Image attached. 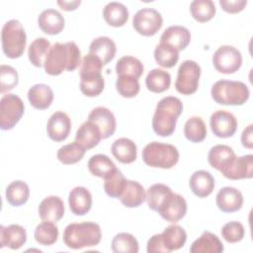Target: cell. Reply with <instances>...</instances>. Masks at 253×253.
Segmentation results:
<instances>
[{"instance_id":"cell-28","label":"cell","mask_w":253,"mask_h":253,"mask_svg":"<svg viewBox=\"0 0 253 253\" xmlns=\"http://www.w3.org/2000/svg\"><path fill=\"white\" fill-rule=\"evenodd\" d=\"M224 249L220 239L210 231H204L202 235L196 239L191 247V253H220Z\"/></svg>"},{"instance_id":"cell-16","label":"cell","mask_w":253,"mask_h":253,"mask_svg":"<svg viewBox=\"0 0 253 253\" xmlns=\"http://www.w3.org/2000/svg\"><path fill=\"white\" fill-rule=\"evenodd\" d=\"M215 202L221 211L234 212L242 208L243 196L236 188L223 187L217 192Z\"/></svg>"},{"instance_id":"cell-8","label":"cell","mask_w":253,"mask_h":253,"mask_svg":"<svg viewBox=\"0 0 253 253\" xmlns=\"http://www.w3.org/2000/svg\"><path fill=\"white\" fill-rule=\"evenodd\" d=\"M201 67L194 60H185L178 68L175 82L176 90L183 95L194 94L199 87Z\"/></svg>"},{"instance_id":"cell-51","label":"cell","mask_w":253,"mask_h":253,"mask_svg":"<svg viewBox=\"0 0 253 253\" xmlns=\"http://www.w3.org/2000/svg\"><path fill=\"white\" fill-rule=\"evenodd\" d=\"M146 250H147L148 253H157V252L168 253L165 246L163 245L160 233L159 234H154L153 236H151L148 239Z\"/></svg>"},{"instance_id":"cell-23","label":"cell","mask_w":253,"mask_h":253,"mask_svg":"<svg viewBox=\"0 0 253 253\" xmlns=\"http://www.w3.org/2000/svg\"><path fill=\"white\" fill-rule=\"evenodd\" d=\"M117 47L115 42L108 37H99L92 41L89 53L97 56L104 65L108 64L116 55Z\"/></svg>"},{"instance_id":"cell-12","label":"cell","mask_w":253,"mask_h":253,"mask_svg":"<svg viewBox=\"0 0 253 253\" xmlns=\"http://www.w3.org/2000/svg\"><path fill=\"white\" fill-rule=\"evenodd\" d=\"M210 126L213 134L220 138L232 136L237 129V120L233 114L225 110H218L211 114Z\"/></svg>"},{"instance_id":"cell-11","label":"cell","mask_w":253,"mask_h":253,"mask_svg":"<svg viewBox=\"0 0 253 253\" xmlns=\"http://www.w3.org/2000/svg\"><path fill=\"white\" fill-rule=\"evenodd\" d=\"M157 212L163 219L169 222H177L187 212V202L183 196L171 192L160 205Z\"/></svg>"},{"instance_id":"cell-14","label":"cell","mask_w":253,"mask_h":253,"mask_svg":"<svg viewBox=\"0 0 253 253\" xmlns=\"http://www.w3.org/2000/svg\"><path fill=\"white\" fill-rule=\"evenodd\" d=\"M71 129V121L66 113L58 111L53 113L48 119L46 132L53 141H63L69 135Z\"/></svg>"},{"instance_id":"cell-39","label":"cell","mask_w":253,"mask_h":253,"mask_svg":"<svg viewBox=\"0 0 253 253\" xmlns=\"http://www.w3.org/2000/svg\"><path fill=\"white\" fill-rule=\"evenodd\" d=\"M184 134L191 142H202L207 136V127L203 119L196 116L190 118L184 126Z\"/></svg>"},{"instance_id":"cell-48","label":"cell","mask_w":253,"mask_h":253,"mask_svg":"<svg viewBox=\"0 0 253 253\" xmlns=\"http://www.w3.org/2000/svg\"><path fill=\"white\" fill-rule=\"evenodd\" d=\"M245 229L239 221H229L221 228V236L229 243H236L243 239Z\"/></svg>"},{"instance_id":"cell-15","label":"cell","mask_w":253,"mask_h":253,"mask_svg":"<svg viewBox=\"0 0 253 253\" xmlns=\"http://www.w3.org/2000/svg\"><path fill=\"white\" fill-rule=\"evenodd\" d=\"M88 121L92 122L99 127L102 138H108L116 131V118L114 114L105 107L94 108L88 116Z\"/></svg>"},{"instance_id":"cell-5","label":"cell","mask_w":253,"mask_h":253,"mask_svg":"<svg viewBox=\"0 0 253 253\" xmlns=\"http://www.w3.org/2000/svg\"><path fill=\"white\" fill-rule=\"evenodd\" d=\"M142 160L150 167L170 169L177 164L179 151L172 144L152 141L143 148Z\"/></svg>"},{"instance_id":"cell-34","label":"cell","mask_w":253,"mask_h":253,"mask_svg":"<svg viewBox=\"0 0 253 253\" xmlns=\"http://www.w3.org/2000/svg\"><path fill=\"white\" fill-rule=\"evenodd\" d=\"M88 169L92 175L105 179L111 175L117 167L112 159L107 155L96 154L89 159Z\"/></svg>"},{"instance_id":"cell-32","label":"cell","mask_w":253,"mask_h":253,"mask_svg":"<svg viewBox=\"0 0 253 253\" xmlns=\"http://www.w3.org/2000/svg\"><path fill=\"white\" fill-rule=\"evenodd\" d=\"M171 84L170 74L160 68L150 70L145 78V85L150 92L162 93L169 89Z\"/></svg>"},{"instance_id":"cell-13","label":"cell","mask_w":253,"mask_h":253,"mask_svg":"<svg viewBox=\"0 0 253 253\" xmlns=\"http://www.w3.org/2000/svg\"><path fill=\"white\" fill-rule=\"evenodd\" d=\"M229 180L251 179L253 177V155L235 157L228 166L220 171Z\"/></svg>"},{"instance_id":"cell-20","label":"cell","mask_w":253,"mask_h":253,"mask_svg":"<svg viewBox=\"0 0 253 253\" xmlns=\"http://www.w3.org/2000/svg\"><path fill=\"white\" fill-rule=\"evenodd\" d=\"M70 211L75 215L86 214L92 207V195L85 187H75L68 196Z\"/></svg>"},{"instance_id":"cell-27","label":"cell","mask_w":253,"mask_h":253,"mask_svg":"<svg viewBox=\"0 0 253 253\" xmlns=\"http://www.w3.org/2000/svg\"><path fill=\"white\" fill-rule=\"evenodd\" d=\"M28 99L35 109L45 110L53 101V92L46 84H36L29 89Z\"/></svg>"},{"instance_id":"cell-47","label":"cell","mask_w":253,"mask_h":253,"mask_svg":"<svg viewBox=\"0 0 253 253\" xmlns=\"http://www.w3.org/2000/svg\"><path fill=\"white\" fill-rule=\"evenodd\" d=\"M19 75L17 70L10 66L2 64L0 66V92L3 94L12 90L18 85Z\"/></svg>"},{"instance_id":"cell-4","label":"cell","mask_w":253,"mask_h":253,"mask_svg":"<svg viewBox=\"0 0 253 253\" xmlns=\"http://www.w3.org/2000/svg\"><path fill=\"white\" fill-rule=\"evenodd\" d=\"M213 101L220 105L240 106L249 99V89L247 85L241 81L218 80L211 90Z\"/></svg>"},{"instance_id":"cell-21","label":"cell","mask_w":253,"mask_h":253,"mask_svg":"<svg viewBox=\"0 0 253 253\" xmlns=\"http://www.w3.org/2000/svg\"><path fill=\"white\" fill-rule=\"evenodd\" d=\"M189 186L194 195L199 198H206L213 191L214 179L210 172L206 170H198L190 177Z\"/></svg>"},{"instance_id":"cell-44","label":"cell","mask_w":253,"mask_h":253,"mask_svg":"<svg viewBox=\"0 0 253 253\" xmlns=\"http://www.w3.org/2000/svg\"><path fill=\"white\" fill-rule=\"evenodd\" d=\"M104 180V190L106 194L111 198L120 199L126 182V179L124 177L123 173L117 168Z\"/></svg>"},{"instance_id":"cell-35","label":"cell","mask_w":253,"mask_h":253,"mask_svg":"<svg viewBox=\"0 0 253 253\" xmlns=\"http://www.w3.org/2000/svg\"><path fill=\"white\" fill-rule=\"evenodd\" d=\"M144 67L141 61L133 56L126 55L121 57L116 64L118 76H129L138 79L143 73Z\"/></svg>"},{"instance_id":"cell-7","label":"cell","mask_w":253,"mask_h":253,"mask_svg":"<svg viewBox=\"0 0 253 253\" xmlns=\"http://www.w3.org/2000/svg\"><path fill=\"white\" fill-rule=\"evenodd\" d=\"M25 106L22 99L15 94H6L0 100V127L12 129L24 115Z\"/></svg>"},{"instance_id":"cell-45","label":"cell","mask_w":253,"mask_h":253,"mask_svg":"<svg viewBox=\"0 0 253 253\" xmlns=\"http://www.w3.org/2000/svg\"><path fill=\"white\" fill-rule=\"evenodd\" d=\"M171 192L172 190L164 184L157 183V184L151 185L146 192V200H147V205L149 209L157 211L160 205L164 201V199Z\"/></svg>"},{"instance_id":"cell-2","label":"cell","mask_w":253,"mask_h":253,"mask_svg":"<svg viewBox=\"0 0 253 253\" xmlns=\"http://www.w3.org/2000/svg\"><path fill=\"white\" fill-rule=\"evenodd\" d=\"M183 112L181 100L174 96L162 98L156 105L152 118V128L160 136L171 135L175 128L179 116Z\"/></svg>"},{"instance_id":"cell-37","label":"cell","mask_w":253,"mask_h":253,"mask_svg":"<svg viewBox=\"0 0 253 253\" xmlns=\"http://www.w3.org/2000/svg\"><path fill=\"white\" fill-rule=\"evenodd\" d=\"M50 46V42L44 38H38L32 42L28 49V56L31 63L36 67H42Z\"/></svg>"},{"instance_id":"cell-18","label":"cell","mask_w":253,"mask_h":253,"mask_svg":"<svg viewBox=\"0 0 253 253\" xmlns=\"http://www.w3.org/2000/svg\"><path fill=\"white\" fill-rule=\"evenodd\" d=\"M191 42L190 31L183 26H171L167 28L160 37V42L167 43L180 51L185 49Z\"/></svg>"},{"instance_id":"cell-19","label":"cell","mask_w":253,"mask_h":253,"mask_svg":"<svg viewBox=\"0 0 253 253\" xmlns=\"http://www.w3.org/2000/svg\"><path fill=\"white\" fill-rule=\"evenodd\" d=\"M39 215L43 221L56 222L64 215L63 201L57 196L44 198L39 206Z\"/></svg>"},{"instance_id":"cell-10","label":"cell","mask_w":253,"mask_h":253,"mask_svg":"<svg viewBox=\"0 0 253 253\" xmlns=\"http://www.w3.org/2000/svg\"><path fill=\"white\" fill-rule=\"evenodd\" d=\"M163 19L161 14L152 8L138 10L132 19L134 30L141 36H154L162 27Z\"/></svg>"},{"instance_id":"cell-9","label":"cell","mask_w":253,"mask_h":253,"mask_svg":"<svg viewBox=\"0 0 253 253\" xmlns=\"http://www.w3.org/2000/svg\"><path fill=\"white\" fill-rule=\"evenodd\" d=\"M212 64L216 71L223 74H232L241 67L242 55L234 46L221 45L212 55Z\"/></svg>"},{"instance_id":"cell-46","label":"cell","mask_w":253,"mask_h":253,"mask_svg":"<svg viewBox=\"0 0 253 253\" xmlns=\"http://www.w3.org/2000/svg\"><path fill=\"white\" fill-rule=\"evenodd\" d=\"M116 88L119 94L125 98H133L139 92L138 79L129 76H118Z\"/></svg>"},{"instance_id":"cell-24","label":"cell","mask_w":253,"mask_h":253,"mask_svg":"<svg viewBox=\"0 0 253 253\" xmlns=\"http://www.w3.org/2000/svg\"><path fill=\"white\" fill-rule=\"evenodd\" d=\"M101 139L102 134L99 127L88 120L79 126L75 134V141L81 144L86 150L98 145Z\"/></svg>"},{"instance_id":"cell-25","label":"cell","mask_w":253,"mask_h":253,"mask_svg":"<svg viewBox=\"0 0 253 253\" xmlns=\"http://www.w3.org/2000/svg\"><path fill=\"white\" fill-rule=\"evenodd\" d=\"M111 150L114 157L121 163L129 164L136 159L137 147L129 138L121 137L116 139L112 144Z\"/></svg>"},{"instance_id":"cell-31","label":"cell","mask_w":253,"mask_h":253,"mask_svg":"<svg viewBox=\"0 0 253 253\" xmlns=\"http://www.w3.org/2000/svg\"><path fill=\"white\" fill-rule=\"evenodd\" d=\"M103 17L107 24L119 28L127 22L128 10L123 3L110 2L103 9Z\"/></svg>"},{"instance_id":"cell-38","label":"cell","mask_w":253,"mask_h":253,"mask_svg":"<svg viewBox=\"0 0 253 253\" xmlns=\"http://www.w3.org/2000/svg\"><path fill=\"white\" fill-rule=\"evenodd\" d=\"M86 149L81 144L74 141L61 146L57 150L56 156L62 164L71 165L79 162L83 158Z\"/></svg>"},{"instance_id":"cell-26","label":"cell","mask_w":253,"mask_h":253,"mask_svg":"<svg viewBox=\"0 0 253 253\" xmlns=\"http://www.w3.org/2000/svg\"><path fill=\"white\" fill-rule=\"evenodd\" d=\"M120 200L126 208H136L146 200V193L143 186L138 182L126 180Z\"/></svg>"},{"instance_id":"cell-43","label":"cell","mask_w":253,"mask_h":253,"mask_svg":"<svg viewBox=\"0 0 253 253\" xmlns=\"http://www.w3.org/2000/svg\"><path fill=\"white\" fill-rule=\"evenodd\" d=\"M138 249V242L130 233H118L112 240V250L115 253H137Z\"/></svg>"},{"instance_id":"cell-50","label":"cell","mask_w":253,"mask_h":253,"mask_svg":"<svg viewBox=\"0 0 253 253\" xmlns=\"http://www.w3.org/2000/svg\"><path fill=\"white\" fill-rule=\"evenodd\" d=\"M219 5L223 11L229 14L241 12L247 5L246 0H220Z\"/></svg>"},{"instance_id":"cell-29","label":"cell","mask_w":253,"mask_h":253,"mask_svg":"<svg viewBox=\"0 0 253 253\" xmlns=\"http://www.w3.org/2000/svg\"><path fill=\"white\" fill-rule=\"evenodd\" d=\"M235 157V153L230 146L225 144H217L210 149L208 161L212 168L221 171L228 166Z\"/></svg>"},{"instance_id":"cell-22","label":"cell","mask_w":253,"mask_h":253,"mask_svg":"<svg viewBox=\"0 0 253 253\" xmlns=\"http://www.w3.org/2000/svg\"><path fill=\"white\" fill-rule=\"evenodd\" d=\"M38 24L44 34L57 35L64 28V18L57 10L46 9L40 14Z\"/></svg>"},{"instance_id":"cell-33","label":"cell","mask_w":253,"mask_h":253,"mask_svg":"<svg viewBox=\"0 0 253 253\" xmlns=\"http://www.w3.org/2000/svg\"><path fill=\"white\" fill-rule=\"evenodd\" d=\"M29 197L30 188L24 181H14L6 188V200L13 207H20L26 204Z\"/></svg>"},{"instance_id":"cell-41","label":"cell","mask_w":253,"mask_h":253,"mask_svg":"<svg viewBox=\"0 0 253 253\" xmlns=\"http://www.w3.org/2000/svg\"><path fill=\"white\" fill-rule=\"evenodd\" d=\"M192 17L200 22L205 23L211 20L215 15L214 3L211 0H196L190 5Z\"/></svg>"},{"instance_id":"cell-30","label":"cell","mask_w":253,"mask_h":253,"mask_svg":"<svg viewBox=\"0 0 253 253\" xmlns=\"http://www.w3.org/2000/svg\"><path fill=\"white\" fill-rule=\"evenodd\" d=\"M160 235L163 245L168 253L182 248L187 240V233L185 229L178 224L167 226Z\"/></svg>"},{"instance_id":"cell-6","label":"cell","mask_w":253,"mask_h":253,"mask_svg":"<svg viewBox=\"0 0 253 253\" xmlns=\"http://www.w3.org/2000/svg\"><path fill=\"white\" fill-rule=\"evenodd\" d=\"M2 49L9 58H18L24 53L27 36L24 27L18 20L6 22L1 32Z\"/></svg>"},{"instance_id":"cell-3","label":"cell","mask_w":253,"mask_h":253,"mask_svg":"<svg viewBox=\"0 0 253 253\" xmlns=\"http://www.w3.org/2000/svg\"><path fill=\"white\" fill-rule=\"evenodd\" d=\"M101 238L100 225L92 221L70 223L63 231V242L68 248L75 250L96 246L100 243Z\"/></svg>"},{"instance_id":"cell-52","label":"cell","mask_w":253,"mask_h":253,"mask_svg":"<svg viewBox=\"0 0 253 253\" xmlns=\"http://www.w3.org/2000/svg\"><path fill=\"white\" fill-rule=\"evenodd\" d=\"M241 143L246 148H253V126L249 125L241 134Z\"/></svg>"},{"instance_id":"cell-17","label":"cell","mask_w":253,"mask_h":253,"mask_svg":"<svg viewBox=\"0 0 253 253\" xmlns=\"http://www.w3.org/2000/svg\"><path fill=\"white\" fill-rule=\"evenodd\" d=\"M27 241L26 229L19 224L0 226V247L5 246L16 250L21 248Z\"/></svg>"},{"instance_id":"cell-36","label":"cell","mask_w":253,"mask_h":253,"mask_svg":"<svg viewBox=\"0 0 253 253\" xmlns=\"http://www.w3.org/2000/svg\"><path fill=\"white\" fill-rule=\"evenodd\" d=\"M80 90L87 97L100 95L105 86V81L101 73L80 75Z\"/></svg>"},{"instance_id":"cell-42","label":"cell","mask_w":253,"mask_h":253,"mask_svg":"<svg viewBox=\"0 0 253 253\" xmlns=\"http://www.w3.org/2000/svg\"><path fill=\"white\" fill-rule=\"evenodd\" d=\"M58 228L54 222L42 221L35 229V239L38 243L48 246L55 243L58 237Z\"/></svg>"},{"instance_id":"cell-1","label":"cell","mask_w":253,"mask_h":253,"mask_svg":"<svg viewBox=\"0 0 253 253\" xmlns=\"http://www.w3.org/2000/svg\"><path fill=\"white\" fill-rule=\"evenodd\" d=\"M81 52L74 42H55L46 54L43 62L44 71L52 76L61 74L64 70L73 71L81 63Z\"/></svg>"},{"instance_id":"cell-53","label":"cell","mask_w":253,"mask_h":253,"mask_svg":"<svg viewBox=\"0 0 253 253\" xmlns=\"http://www.w3.org/2000/svg\"><path fill=\"white\" fill-rule=\"evenodd\" d=\"M81 4V1H57V5L64 11H73Z\"/></svg>"},{"instance_id":"cell-40","label":"cell","mask_w":253,"mask_h":253,"mask_svg":"<svg viewBox=\"0 0 253 253\" xmlns=\"http://www.w3.org/2000/svg\"><path fill=\"white\" fill-rule=\"evenodd\" d=\"M154 58L160 66L171 68L178 62L179 51L167 43L160 42L154 49Z\"/></svg>"},{"instance_id":"cell-49","label":"cell","mask_w":253,"mask_h":253,"mask_svg":"<svg viewBox=\"0 0 253 253\" xmlns=\"http://www.w3.org/2000/svg\"><path fill=\"white\" fill-rule=\"evenodd\" d=\"M103 66H104V64L97 56H95L91 53H88L83 57V59L81 61L79 73H80V75L101 73Z\"/></svg>"}]
</instances>
